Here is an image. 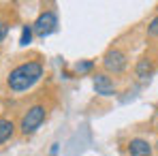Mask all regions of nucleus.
I'll use <instances>...</instances> for the list:
<instances>
[{
	"instance_id": "obj_2",
	"label": "nucleus",
	"mask_w": 158,
	"mask_h": 156,
	"mask_svg": "<svg viewBox=\"0 0 158 156\" xmlns=\"http://www.w3.org/2000/svg\"><path fill=\"white\" fill-rule=\"evenodd\" d=\"M45 118H47V107L45 105H32L24 113L22 122H19V130L24 135H32V133H36V130L41 129V124L45 122Z\"/></svg>"
},
{
	"instance_id": "obj_5",
	"label": "nucleus",
	"mask_w": 158,
	"mask_h": 156,
	"mask_svg": "<svg viewBox=\"0 0 158 156\" xmlns=\"http://www.w3.org/2000/svg\"><path fill=\"white\" fill-rule=\"evenodd\" d=\"M92 83H94V92L101 96H113L115 94V83L107 73H96Z\"/></svg>"
},
{
	"instance_id": "obj_12",
	"label": "nucleus",
	"mask_w": 158,
	"mask_h": 156,
	"mask_svg": "<svg viewBox=\"0 0 158 156\" xmlns=\"http://www.w3.org/2000/svg\"><path fill=\"white\" fill-rule=\"evenodd\" d=\"M9 34V24L4 22V19H0V43L4 41V36Z\"/></svg>"
},
{
	"instance_id": "obj_9",
	"label": "nucleus",
	"mask_w": 158,
	"mask_h": 156,
	"mask_svg": "<svg viewBox=\"0 0 158 156\" xmlns=\"http://www.w3.org/2000/svg\"><path fill=\"white\" fill-rule=\"evenodd\" d=\"M94 69V62L92 60H79L77 64H75V71H77L79 75H85V73H90Z\"/></svg>"
},
{
	"instance_id": "obj_8",
	"label": "nucleus",
	"mask_w": 158,
	"mask_h": 156,
	"mask_svg": "<svg viewBox=\"0 0 158 156\" xmlns=\"http://www.w3.org/2000/svg\"><path fill=\"white\" fill-rule=\"evenodd\" d=\"M13 133H15V124L11 120H6V118H0V145L4 141H9L13 137Z\"/></svg>"
},
{
	"instance_id": "obj_10",
	"label": "nucleus",
	"mask_w": 158,
	"mask_h": 156,
	"mask_svg": "<svg viewBox=\"0 0 158 156\" xmlns=\"http://www.w3.org/2000/svg\"><path fill=\"white\" fill-rule=\"evenodd\" d=\"M32 34H34V30H32V26H30V24L22 28V36H19V45H22V47H26L28 43L32 41Z\"/></svg>"
},
{
	"instance_id": "obj_1",
	"label": "nucleus",
	"mask_w": 158,
	"mask_h": 156,
	"mask_svg": "<svg viewBox=\"0 0 158 156\" xmlns=\"http://www.w3.org/2000/svg\"><path fill=\"white\" fill-rule=\"evenodd\" d=\"M43 64L39 60H28V62H22L19 66H15L9 77H6V86L11 88V92L19 94V92H26L30 90L39 79L43 77Z\"/></svg>"
},
{
	"instance_id": "obj_6",
	"label": "nucleus",
	"mask_w": 158,
	"mask_h": 156,
	"mask_svg": "<svg viewBox=\"0 0 158 156\" xmlns=\"http://www.w3.org/2000/svg\"><path fill=\"white\" fill-rule=\"evenodd\" d=\"M128 154L131 156H152V145L141 139V137H135L128 141Z\"/></svg>"
},
{
	"instance_id": "obj_3",
	"label": "nucleus",
	"mask_w": 158,
	"mask_h": 156,
	"mask_svg": "<svg viewBox=\"0 0 158 156\" xmlns=\"http://www.w3.org/2000/svg\"><path fill=\"white\" fill-rule=\"evenodd\" d=\"M56 28H58V15H56V11H43V13L36 17V22L32 24L34 34L41 36V39H45V36H49L52 32H56Z\"/></svg>"
},
{
	"instance_id": "obj_13",
	"label": "nucleus",
	"mask_w": 158,
	"mask_h": 156,
	"mask_svg": "<svg viewBox=\"0 0 158 156\" xmlns=\"http://www.w3.org/2000/svg\"><path fill=\"white\" fill-rule=\"evenodd\" d=\"M49 154H52V156H56V154H58V143H53V145H52V150H49Z\"/></svg>"
},
{
	"instance_id": "obj_11",
	"label": "nucleus",
	"mask_w": 158,
	"mask_h": 156,
	"mask_svg": "<svg viewBox=\"0 0 158 156\" xmlns=\"http://www.w3.org/2000/svg\"><path fill=\"white\" fill-rule=\"evenodd\" d=\"M148 34H150V36H158V15L150 22V26H148Z\"/></svg>"
},
{
	"instance_id": "obj_7",
	"label": "nucleus",
	"mask_w": 158,
	"mask_h": 156,
	"mask_svg": "<svg viewBox=\"0 0 158 156\" xmlns=\"http://www.w3.org/2000/svg\"><path fill=\"white\" fill-rule=\"evenodd\" d=\"M135 73H137L139 79H150L154 75V62L150 58H141L137 62V66H135Z\"/></svg>"
},
{
	"instance_id": "obj_14",
	"label": "nucleus",
	"mask_w": 158,
	"mask_h": 156,
	"mask_svg": "<svg viewBox=\"0 0 158 156\" xmlns=\"http://www.w3.org/2000/svg\"><path fill=\"white\" fill-rule=\"evenodd\" d=\"M156 150H158V141H156Z\"/></svg>"
},
{
	"instance_id": "obj_4",
	"label": "nucleus",
	"mask_w": 158,
	"mask_h": 156,
	"mask_svg": "<svg viewBox=\"0 0 158 156\" xmlns=\"http://www.w3.org/2000/svg\"><path fill=\"white\" fill-rule=\"evenodd\" d=\"M103 66H105L109 73H113V75H120V73H124V69H126V53L122 52V49H109L105 53V58H103Z\"/></svg>"
}]
</instances>
